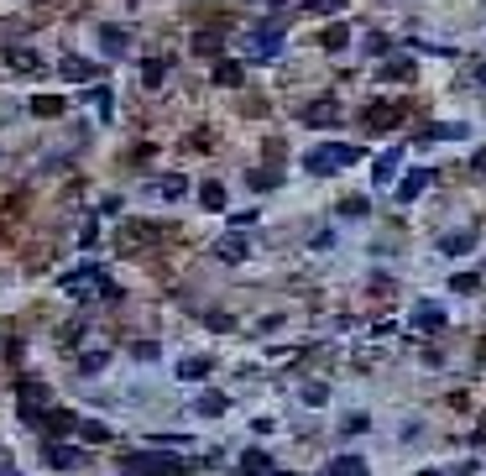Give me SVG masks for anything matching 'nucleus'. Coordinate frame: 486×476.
Listing matches in <instances>:
<instances>
[{"label": "nucleus", "instance_id": "obj_1", "mask_svg": "<svg viewBox=\"0 0 486 476\" xmlns=\"http://www.w3.org/2000/svg\"><path fill=\"white\" fill-rule=\"evenodd\" d=\"M351 163H361V147H351V142H324V147H314V152L303 157V167L314 173V178L340 173V167H351Z\"/></svg>", "mask_w": 486, "mask_h": 476}, {"label": "nucleus", "instance_id": "obj_2", "mask_svg": "<svg viewBox=\"0 0 486 476\" xmlns=\"http://www.w3.org/2000/svg\"><path fill=\"white\" fill-rule=\"evenodd\" d=\"M246 48H251V58H277L283 53V26H256Z\"/></svg>", "mask_w": 486, "mask_h": 476}, {"label": "nucleus", "instance_id": "obj_3", "mask_svg": "<svg viewBox=\"0 0 486 476\" xmlns=\"http://www.w3.org/2000/svg\"><path fill=\"white\" fill-rule=\"evenodd\" d=\"M42 461H48L53 471H73V466H79V450L63 445V440H53V445H42Z\"/></svg>", "mask_w": 486, "mask_h": 476}, {"label": "nucleus", "instance_id": "obj_4", "mask_svg": "<svg viewBox=\"0 0 486 476\" xmlns=\"http://www.w3.org/2000/svg\"><path fill=\"white\" fill-rule=\"evenodd\" d=\"M58 68H63V79H68V84H89V79H100V63H89V58H73V53L58 63Z\"/></svg>", "mask_w": 486, "mask_h": 476}, {"label": "nucleus", "instance_id": "obj_5", "mask_svg": "<svg viewBox=\"0 0 486 476\" xmlns=\"http://www.w3.org/2000/svg\"><path fill=\"white\" fill-rule=\"evenodd\" d=\"M413 330H424V335H434V330H445V309L439 304H413Z\"/></svg>", "mask_w": 486, "mask_h": 476}, {"label": "nucleus", "instance_id": "obj_6", "mask_svg": "<svg viewBox=\"0 0 486 476\" xmlns=\"http://www.w3.org/2000/svg\"><path fill=\"white\" fill-rule=\"evenodd\" d=\"M214 257L236 267V262H246V257H251V241H241V236H220V241H214Z\"/></svg>", "mask_w": 486, "mask_h": 476}, {"label": "nucleus", "instance_id": "obj_7", "mask_svg": "<svg viewBox=\"0 0 486 476\" xmlns=\"http://www.w3.org/2000/svg\"><path fill=\"white\" fill-rule=\"evenodd\" d=\"M95 283H105V273H100L95 262H84V267H73L68 277H63V288H73V293H89Z\"/></svg>", "mask_w": 486, "mask_h": 476}, {"label": "nucleus", "instance_id": "obj_8", "mask_svg": "<svg viewBox=\"0 0 486 476\" xmlns=\"http://www.w3.org/2000/svg\"><path fill=\"white\" fill-rule=\"evenodd\" d=\"M340 120V105L335 100H314V105L303 110V126H335Z\"/></svg>", "mask_w": 486, "mask_h": 476}, {"label": "nucleus", "instance_id": "obj_9", "mask_svg": "<svg viewBox=\"0 0 486 476\" xmlns=\"http://www.w3.org/2000/svg\"><path fill=\"white\" fill-rule=\"evenodd\" d=\"M429 183H434V173H429V167H418V173H408V178L398 183V199H403V204H413L418 194L429 189Z\"/></svg>", "mask_w": 486, "mask_h": 476}, {"label": "nucleus", "instance_id": "obj_10", "mask_svg": "<svg viewBox=\"0 0 486 476\" xmlns=\"http://www.w3.org/2000/svg\"><path fill=\"white\" fill-rule=\"evenodd\" d=\"M16 398H21V408H26V414H37V408L48 403V387H42V382H32V377H21V387H16Z\"/></svg>", "mask_w": 486, "mask_h": 476}, {"label": "nucleus", "instance_id": "obj_11", "mask_svg": "<svg viewBox=\"0 0 486 476\" xmlns=\"http://www.w3.org/2000/svg\"><path fill=\"white\" fill-rule=\"evenodd\" d=\"M225 393H214V387H204V393H199V403H194V414H204V419H220V414H225Z\"/></svg>", "mask_w": 486, "mask_h": 476}, {"label": "nucleus", "instance_id": "obj_12", "mask_svg": "<svg viewBox=\"0 0 486 476\" xmlns=\"http://www.w3.org/2000/svg\"><path fill=\"white\" fill-rule=\"evenodd\" d=\"M126 42H131V37L120 32V26H100V48H105L110 58H120V53H126Z\"/></svg>", "mask_w": 486, "mask_h": 476}, {"label": "nucleus", "instance_id": "obj_13", "mask_svg": "<svg viewBox=\"0 0 486 476\" xmlns=\"http://www.w3.org/2000/svg\"><path fill=\"white\" fill-rule=\"evenodd\" d=\"M471 246H476V236H471V230H455V236H445V241H439V251H445V257H465Z\"/></svg>", "mask_w": 486, "mask_h": 476}, {"label": "nucleus", "instance_id": "obj_14", "mask_svg": "<svg viewBox=\"0 0 486 476\" xmlns=\"http://www.w3.org/2000/svg\"><path fill=\"white\" fill-rule=\"evenodd\" d=\"M330 476H366V461H361V455H335Z\"/></svg>", "mask_w": 486, "mask_h": 476}, {"label": "nucleus", "instance_id": "obj_15", "mask_svg": "<svg viewBox=\"0 0 486 476\" xmlns=\"http://www.w3.org/2000/svg\"><path fill=\"white\" fill-rule=\"evenodd\" d=\"M209 367H214L209 356H189V361L178 367V377H183V382H204V377H209Z\"/></svg>", "mask_w": 486, "mask_h": 476}, {"label": "nucleus", "instance_id": "obj_16", "mask_svg": "<svg viewBox=\"0 0 486 476\" xmlns=\"http://www.w3.org/2000/svg\"><path fill=\"white\" fill-rule=\"evenodd\" d=\"M398 157H403L398 147H392V152H382L377 167H371V178H377V183H392V173H398Z\"/></svg>", "mask_w": 486, "mask_h": 476}, {"label": "nucleus", "instance_id": "obj_17", "mask_svg": "<svg viewBox=\"0 0 486 476\" xmlns=\"http://www.w3.org/2000/svg\"><path fill=\"white\" fill-rule=\"evenodd\" d=\"M241 471H246V476H267V471H272L267 450H246V455H241Z\"/></svg>", "mask_w": 486, "mask_h": 476}, {"label": "nucleus", "instance_id": "obj_18", "mask_svg": "<svg viewBox=\"0 0 486 476\" xmlns=\"http://www.w3.org/2000/svg\"><path fill=\"white\" fill-rule=\"evenodd\" d=\"M79 434H84L89 445H105V440H110V424H100V419H79Z\"/></svg>", "mask_w": 486, "mask_h": 476}, {"label": "nucleus", "instance_id": "obj_19", "mask_svg": "<svg viewBox=\"0 0 486 476\" xmlns=\"http://www.w3.org/2000/svg\"><path fill=\"white\" fill-rule=\"evenodd\" d=\"M105 351H84V356H79V372H84V377H100V372H105Z\"/></svg>", "mask_w": 486, "mask_h": 476}, {"label": "nucleus", "instance_id": "obj_20", "mask_svg": "<svg viewBox=\"0 0 486 476\" xmlns=\"http://www.w3.org/2000/svg\"><path fill=\"white\" fill-rule=\"evenodd\" d=\"M68 429H79V419L63 414V408H53V414H48V434H68Z\"/></svg>", "mask_w": 486, "mask_h": 476}, {"label": "nucleus", "instance_id": "obj_21", "mask_svg": "<svg viewBox=\"0 0 486 476\" xmlns=\"http://www.w3.org/2000/svg\"><path fill=\"white\" fill-rule=\"evenodd\" d=\"M199 204H204V210H225V189H220V183H204V189H199Z\"/></svg>", "mask_w": 486, "mask_h": 476}, {"label": "nucleus", "instance_id": "obj_22", "mask_svg": "<svg viewBox=\"0 0 486 476\" xmlns=\"http://www.w3.org/2000/svg\"><path fill=\"white\" fill-rule=\"evenodd\" d=\"M6 63H11V68H42V58L26 53V48H11V53H6Z\"/></svg>", "mask_w": 486, "mask_h": 476}, {"label": "nucleus", "instance_id": "obj_23", "mask_svg": "<svg viewBox=\"0 0 486 476\" xmlns=\"http://www.w3.org/2000/svg\"><path fill=\"white\" fill-rule=\"evenodd\" d=\"M131 356H136V361H157V356H162V345H157V340H136V345H131Z\"/></svg>", "mask_w": 486, "mask_h": 476}, {"label": "nucleus", "instance_id": "obj_24", "mask_svg": "<svg viewBox=\"0 0 486 476\" xmlns=\"http://www.w3.org/2000/svg\"><path fill=\"white\" fill-rule=\"evenodd\" d=\"M183 189H189V178H183V173H167V178H162V199H178Z\"/></svg>", "mask_w": 486, "mask_h": 476}, {"label": "nucleus", "instance_id": "obj_25", "mask_svg": "<svg viewBox=\"0 0 486 476\" xmlns=\"http://www.w3.org/2000/svg\"><path fill=\"white\" fill-rule=\"evenodd\" d=\"M382 79H413V63H408V58L387 63V68H382Z\"/></svg>", "mask_w": 486, "mask_h": 476}, {"label": "nucleus", "instance_id": "obj_26", "mask_svg": "<svg viewBox=\"0 0 486 476\" xmlns=\"http://www.w3.org/2000/svg\"><path fill=\"white\" fill-rule=\"evenodd\" d=\"M89 105H95L100 116H110V89H105V84H95V89H89Z\"/></svg>", "mask_w": 486, "mask_h": 476}, {"label": "nucleus", "instance_id": "obj_27", "mask_svg": "<svg viewBox=\"0 0 486 476\" xmlns=\"http://www.w3.org/2000/svg\"><path fill=\"white\" fill-rule=\"evenodd\" d=\"M58 110H63V100H53V95L32 100V116H58Z\"/></svg>", "mask_w": 486, "mask_h": 476}, {"label": "nucleus", "instance_id": "obj_28", "mask_svg": "<svg viewBox=\"0 0 486 476\" xmlns=\"http://www.w3.org/2000/svg\"><path fill=\"white\" fill-rule=\"evenodd\" d=\"M214 84H241V63H220L214 68Z\"/></svg>", "mask_w": 486, "mask_h": 476}, {"label": "nucleus", "instance_id": "obj_29", "mask_svg": "<svg viewBox=\"0 0 486 476\" xmlns=\"http://www.w3.org/2000/svg\"><path fill=\"white\" fill-rule=\"evenodd\" d=\"M476 283H481L476 273H455V277H450V288H455V293H476Z\"/></svg>", "mask_w": 486, "mask_h": 476}, {"label": "nucleus", "instance_id": "obj_30", "mask_svg": "<svg viewBox=\"0 0 486 476\" xmlns=\"http://www.w3.org/2000/svg\"><path fill=\"white\" fill-rule=\"evenodd\" d=\"M324 398H330V387H324V382H308V387H303V403H314V408H319Z\"/></svg>", "mask_w": 486, "mask_h": 476}, {"label": "nucleus", "instance_id": "obj_31", "mask_svg": "<svg viewBox=\"0 0 486 476\" xmlns=\"http://www.w3.org/2000/svg\"><path fill=\"white\" fill-rule=\"evenodd\" d=\"M246 183H251V189H256V194H261V189H272V183H277V173H272V167H261V173H251V178H246Z\"/></svg>", "mask_w": 486, "mask_h": 476}, {"label": "nucleus", "instance_id": "obj_32", "mask_svg": "<svg viewBox=\"0 0 486 476\" xmlns=\"http://www.w3.org/2000/svg\"><path fill=\"white\" fill-rule=\"evenodd\" d=\"M303 11H314V16H330V11H340V0H303Z\"/></svg>", "mask_w": 486, "mask_h": 476}, {"label": "nucleus", "instance_id": "obj_33", "mask_svg": "<svg viewBox=\"0 0 486 476\" xmlns=\"http://www.w3.org/2000/svg\"><path fill=\"white\" fill-rule=\"evenodd\" d=\"M194 48H199V53H220V37H214V32H199V37H194Z\"/></svg>", "mask_w": 486, "mask_h": 476}, {"label": "nucleus", "instance_id": "obj_34", "mask_svg": "<svg viewBox=\"0 0 486 476\" xmlns=\"http://www.w3.org/2000/svg\"><path fill=\"white\" fill-rule=\"evenodd\" d=\"M340 214H345V220H361V214H366V199H345Z\"/></svg>", "mask_w": 486, "mask_h": 476}, {"label": "nucleus", "instance_id": "obj_35", "mask_svg": "<svg viewBox=\"0 0 486 476\" xmlns=\"http://www.w3.org/2000/svg\"><path fill=\"white\" fill-rule=\"evenodd\" d=\"M162 73H167L162 58H147V84H162Z\"/></svg>", "mask_w": 486, "mask_h": 476}, {"label": "nucleus", "instance_id": "obj_36", "mask_svg": "<svg viewBox=\"0 0 486 476\" xmlns=\"http://www.w3.org/2000/svg\"><path fill=\"white\" fill-rule=\"evenodd\" d=\"M324 42H330V48H345L351 37H345V26H330V32H324Z\"/></svg>", "mask_w": 486, "mask_h": 476}, {"label": "nucleus", "instance_id": "obj_37", "mask_svg": "<svg viewBox=\"0 0 486 476\" xmlns=\"http://www.w3.org/2000/svg\"><path fill=\"white\" fill-rule=\"evenodd\" d=\"M471 167H476V173H486V147L476 152V163H471Z\"/></svg>", "mask_w": 486, "mask_h": 476}, {"label": "nucleus", "instance_id": "obj_38", "mask_svg": "<svg viewBox=\"0 0 486 476\" xmlns=\"http://www.w3.org/2000/svg\"><path fill=\"white\" fill-rule=\"evenodd\" d=\"M476 84H486V63H481V68H476Z\"/></svg>", "mask_w": 486, "mask_h": 476}, {"label": "nucleus", "instance_id": "obj_39", "mask_svg": "<svg viewBox=\"0 0 486 476\" xmlns=\"http://www.w3.org/2000/svg\"><path fill=\"white\" fill-rule=\"evenodd\" d=\"M450 476H476V471H471V466H460V471H450Z\"/></svg>", "mask_w": 486, "mask_h": 476}, {"label": "nucleus", "instance_id": "obj_40", "mask_svg": "<svg viewBox=\"0 0 486 476\" xmlns=\"http://www.w3.org/2000/svg\"><path fill=\"white\" fill-rule=\"evenodd\" d=\"M283 476H288V471H283Z\"/></svg>", "mask_w": 486, "mask_h": 476}]
</instances>
